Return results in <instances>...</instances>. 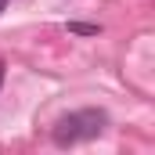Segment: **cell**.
Wrapping results in <instances>:
<instances>
[{"label": "cell", "mask_w": 155, "mask_h": 155, "mask_svg": "<svg viewBox=\"0 0 155 155\" xmlns=\"http://www.w3.org/2000/svg\"><path fill=\"white\" fill-rule=\"evenodd\" d=\"M108 126V116L101 108H83V112H72V116L58 119L54 126V144H76V141H94L101 130Z\"/></svg>", "instance_id": "obj_1"}, {"label": "cell", "mask_w": 155, "mask_h": 155, "mask_svg": "<svg viewBox=\"0 0 155 155\" xmlns=\"http://www.w3.org/2000/svg\"><path fill=\"white\" fill-rule=\"evenodd\" d=\"M69 33H76V36H97L101 25H90V22H69Z\"/></svg>", "instance_id": "obj_2"}, {"label": "cell", "mask_w": 155, "mask_h": 155, "mask_svg": "<svg viewBox=\"0 0 155 155\" xmlns=\"http://www.w3.org/2000/svg\"><path fill=\"white\" fill-rule=\"evenodd\" d=\"M0 87H4V61H0Z\"/></svg>", "instance_id": "obj_3"}, {"label": "cell", "mask_w": 155, "mask_h": 155, "mask_svg": "<svg viewBox=\"0 0 155 155\" xmlns=\"http://www.w3.org/2000/svg\"><path fill=\"white\" fill-rule=\"evenodd\" d=\"M0 11H4V0H0Z\"/></svg>", "instance_id": "obj_4"}]
</instances>
